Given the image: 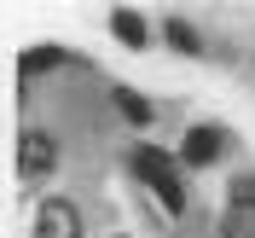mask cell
Listing matches in <instances>:
<instances>
[{
    "instance_id": "cell-4",
    "label": "cell",
    "mask_w": 255,
    "mask_h": 238,
    "mask_svg": "<svg viewBox=\"0 0 255 238\" xmlns=\"http://www.w3.org/2000/svg\"><path fill=\"white\" fill-rule=\"evenodd\" d=\"M215 151H221V134L215 128H197L186 140V163H215Z\"/></svg>"
},
{
    "instance_id": "cell-7",
    "label": "cell",
    "mask_w": 255,
    "mask_h": 238,
    "mask_svg": "<svg viewBox=\"0 0 255 238\" xmlns=\"http://www.w3.org/2000/svg\"><path fill=\"white\" fill-rule=\"evenodd\" d=\"M232 209H255V175H244L232 186Z\"/></svg>"
},
{
    "instance_id": "cell-2",
    "label": "cell",
    "mask_w": 255,
    "mask_h": 238,
    "mask_svg": "<svg viewBox=\"0 0 255 238\" xmlns=\"http://www.w3.org/2000/svg\"><path fill=\"white\" fill-rule=\"evenodd\" d=\"M52 163H58V145H52V134H41V128H23V134H17V169H23L29 180H41Z\"/></svg>"
},
{
    "instance_id": "cell-1",
    "label": "cell",
    "mask_w": 255,
    "mask_h": 238,
    "mask_svg": "<svg viewBox=\"0 0 255 238\" xmlns=\"http://www.w3.org/2000/svg\"><path fill=\"white\" fill-rule=\"evenodd\" d=\"M133 163H139V175L151 180V192L162 198V209H186V192H180V175H174V163L162 157L157 145H139V157H133Z\"/></svg>"
},
{
    "instance_id": "cell-8",
    "label": "cell",
    "mask_w": 255,
    "mask_h": 238,
    "mask_svg": "<svg viewBox=\"0 0 255 238\" xmlns=\"http://www.w3.org/2000/svg\"><path fill=\"white\" fill-rule=\"evenodd\" d=\"M168 41H174L180 52H197V35H191L186 23H168Z\"/></svg>"
},
{
    "instance_id": "cell-6",
    "label": "cell",
    "mask_w": 255,
    "mask_h": 238,
    "mask_svg": "<svg viewBox=\"0 0 255 238\" xmlns=\"http://www.w3.org/2000/svg\"><path fill=\"white\" fill-rule=\"evenodd\" d=\"M116 105H122V116H128V122H151V105H145V99H133V93H116Z\"/></svg>"
},
{
    "instance_id": "cell-5",
    "label": "cell",
    "mask_w": 255,
    "mask_h": 238,
    "mask_svg": "<svg viewBox=\"0 0 255 238\" xmlns=\"http://www.w3.org/2000/svg\"><path fill=\"white\" fill-rule=\"evenodd\" d=\"M111 29L122 35L128 47H145V17H139V12H128V6H122V12H111Z\"/></svg>"
},
{
    "instance_id": "cell-3",
    "label": "cell",
    "mask_w": 255,
    "mask_h": 238,
    "mask_svg": "<svg viewBox=\"0 0 255 238\" xmlns=\"http://www.w3.org/2000/svg\"><path fill=\"white\" fill-rule=\"evenodd\" d=\"M35 238H81V215H76V204L47 198V204H41V215H35Z\"/></svg>"
}]
</instances>
